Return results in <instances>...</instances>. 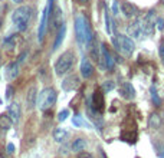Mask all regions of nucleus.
<instances>
[{
	"label": "nucleus",
	"mask_w": 164,
	"mask_h": 158,
	"mask_svg": "<svg viewBox=\"0 0 164 158\" xmlns=\"http://www.w3.org/2000/svg\"><path fill=\"white\" fill-rule=\"evenodd\" d=\"M6 151H7V154H14V144L9 142L7 147H6Z\"/></svg>",
	"instance_id": "32"
},
{
	"label": "nucleus",
	"mask_w": 164,
	"mask_h": 158,
	"mask_svg": "<svg viewBox=\"0 0 164 158\" xmlns=\"http://www.w3.org/2000/svg\"><path fill=\"white\" fill-rule=\"evenodd\" d=\"M161 125V119L157 114H151V117L148 118V128L151 129H158Z\"/></svg>",
	"instance_id": "22"
},
{
	"label": "nucleus",
	"mask_w": 164,
	"mask_h": 158,
	"mask_svg": "<svg viewBox=\"0 0 164 158\" xmlns=\"http://www.w3.org/2000/svg\"><path fill=\"white\" fill-rule=\"evenodd\" d=\"M79 3H86V2H88V0H78Z\"/></svg>",
	"instance_id": "38"
},
{
	"label": "nucleus",
	"mask_w": 164,
	"mask_h": 158,
	"mask_svg": "<svg viewBox=\"0 0 164 158\" xmlns=\"http://www.w3.org/2000/svg\"><path fill=\"white\" fill-rule=\"evenodd\" d=\"M118 92L124 99H133L135 96V91H134V86L130 82H121L120 88H118Z\"/></svg>",
	"instance_id": "9"
},
{
	"label": "nucleus",
	"mask_w": 164,
	"mask_h": 158,
	"mask_svg": "<svg viewBox=\"0 0 164 158\" xmlns=\"http://www.w3.org/2000/svg\"><path fill=\"white\" fill-rule=\"evenodd\" d=\"M158 53H160V56L164 59V39L160 42V47H158Z\"/></svg>",
	"instance_id": "33"
},
{
	"label": "nucleus",
	"mask_w": 164,
	"mask_h": 158,
	"mask_svg": "<svg viewBox=\"0 0 164 158\" xmlns=\"http://www.w3.org/2000/svg\"><path fill=\"white\" fill-rule=\"evenodd\" d=\"M74 63H75V53L72 51H66L65 53H62L58 57V61L55 63V74L58 75V76L68 74L72 69Z\"/></svg>",
	"instance_id": "3"
},
{
	"label": "nucleus",
	"mask_w": 164,
	"mask_h": 158,
	"mask_svg": "<svg viewBox=\"0 0 164 158\" xmlns=\"http://www.w3.org/2000/svg\"><path fill=\"white\" fill-rule=\"evenodd\" d=\"M75 32H76V39H78V42L81 45H89V42L94 39L88 20L82 14L75 17Z\"/></svg>",
	"instance_id": "1"
},
{
	"label": "nucleus",
	"mask_w": 164,
	"mask_h": 158,
	"mask_svg": "<svg viewBox=\"0 0 164 158\" xmlns=\"http://www.w3.org/2000/svg\"><path fill=\"white\" fill-rule=\"evenodd\" d=\"M156 25H157L158 30H163V29H164V19H163V17H158L157 22H156Z\"/></svg>",
	"instance_id": "30"
},
{
	"label": "nucleus",
	"mask_w": 164,
	"mask_h": 158,
	"mask_svg": "<svg viewBox=\"0 0 164 158\" xmlns=\"http://www.w3.org/2000/svg\"><path fill=\"white\" fill-rule=\"evenodd\" d=\"M151 98H153V101H154V104H156V106H160V105H161V99H160V96H158L157 91H156V88H151Z\"/></svg>",
	"instance_id": "27"
},
{
	"label": "nucleus",
	"mask_w": 164,
	"mask_h": 158,
	"mask_svg": "<svg viewBox=\"0 0 164 158\" xmlns=\"http://www.w3.org/2000/svg\"><path fill=\"white\" fill-rule=\"evenodd\" d=\"M7 112H9V118L12 119V124H17L20 119V105L17 102H12L7 106Z\"/></svg>",
	"instance_id": "12"
},
{
	"label": "nucleus",
	"mask_w": 164,
	"mask_h": 158,
	"mask_svg": "<svg viewBox=\"0 0 164 158\" xmlns=\"http://www.w3.org/2000/svg\"><path fill=\"white\" fill-rule=\"evenodd\" d=\"M23 0H13V3H16V4H19V3H22Z\"/></svg>",
	"instance_id": "37"
},
{
	"label": "nucleus",
	"mask_w": 164,
	"mask_h": 158,
	"mask_svg": "<svg viewBox=\"0 0 164 158\" xmlns=\"http://www.w3.org/2000/svg\"><path fill=\"white\" fill-rule=\"evenodd\" d=\"M2 25H3V20H2V19H0V29H2Z\"/></svg>",
	"instance_id": "39"
},
{
	"label": "nucleus",
	"mask_w": 164,
	"mask_h": 158,
	"mask_svg": "<svg viewBox=\"0 0 164 158\" xmlns=\"http://www.w3.org/2000/svg\"><path fill=\"white\" fill-rule=\"evenodd\" d=\"M71 148H72V151L74 152H81L86 148V141L84 139V138H76L75 141L72 142Z\"/></svg>",
	"instance_id": "20"
},
{
	"label": "nucleus",
	"mask_w": 164,
	"mask_h": 158,
	"mask_svg": "<svg viewBox=\"0 0 164 158\" xmlns=\"http://www.w3.org/2000/svg\"><path fill=\"white\" fill-rule=\"evenodd\" d=\"M38 102V89L36 86H32L29 91H27V95H26V104H27V108L32 109V108L36 105Z\"/></svg>",
	"instance_id": "16"
},
{
	"label": "nucleus",
	"mask_w": 164,
	"mask_h": 158,
	"mask_svg": "<svg viewBox=\"0 0 164 158\" xmlns=\"http://www.w3.org/2000/svg\"><path fill=\"white\" fill-rule=\"evenodd\" d=\"M156 26V12L150 10L145 16L141 19V27H143V33L144 35H150L154 30Z\"/></svg>",
	"instance_id": "6"
},
{
	"label": "nucleus",
	"mask_w": 164,
	"mask_h": 158,
	"mask_svg": "<svg viewBox=\"0 0 164 158\" xmlns=\"http://www.w3.org/2000/svg\"><path fill=\"white\" fill-rule=\"evenodd\" d=\"M65 33H66V26L65 25H62L59 32H58V35H56V41H55V43H53V51H56V49L62 45L63 39H65Z\"/></svg>",
	"instance_id": "18"
},
{
	"label": "nucleus",
	"mask_w": 164,
	"mask_h": 158,
	"mask_svg": "<svg viewBox=\"0 0 164 158\" xmlns=\"http://www.w3.org/2000/svg\"><path fill=\"white\" fill-rule=\"evenodd\" d=\"M163 3H164V0H163Z\"/></svg>",
	"instance_id": "40"
},
{
	"label": "nucleus",
	"mask_w": 164,
	"mask_h": 158,
	"mask_svg": "<svg viewBox=\"0 0 164 158\" xmlns=\"http://www.w3.org/2000/svg\"><path fill=\"white\" fill-rule=\"evenodd\" d=\"M112 12H114V14H118L120 13V7H118V2H114L112 3Z\"/></svg>",
	"instance_id": "34"
},
{
	"label": "nucleus",
	"mask_w": 164,
	"mask_h": 158,
	"mask_svg": "<svg viewBox=\"0 0 164 158\" xmlns=\"http://www.w3.org/2000/svg\"><path fill=\"white\" fill-rule=\"evenodd\" d=\"M16 43H17V36L16 35H10L4 39V47L6 49H14L16 47Z\"/></svg>",
	"instance_id": "24"
},
{
	"label": "nucleus",
	"mask_w": 164,
	"mask_h": 158,
	"mask_svg": "<svg viewBox=\"0 0 164 158\" xmlns=\"http://www.w3.org/2000/svg\"><path fill=\"white\" fill-rule=\"evenodd\" d=\"M81 75L84 79H89L94 75V66L86 57H84L81 62Z\"/></svg>",
	"instance_id": "15"
},
{
	"label": "nucleus",
	"mask_w": 164,
	"mask_h": 158,
	"mask_svg": "<svg viewBox=\"0 0 164 158\" xmlns=\"http://www.w3.org/2000/svg\"><path fill=\"white\" fill-rule=\"evenodd\" d=\"M92 105L95 106V111L102 112L105 108V101H104V94L101 89H95L92 95Z\"/></svg>",
	"instance_id": "10"
},
{
	"label": "nucleus",
	"mask_w": 164,
	"mask_h": 158,
	"mask_svg": "<svg viewBox=\"0 0 164 158\" xmlns=\"http://www.w3.org/2000/svg\"><path fill=\"white\" fill-rule=\"evenodd\" d=\"M79 86V78L76 75H71L62 82V89L63 91H74Z\"/></svg>",
	"instance_id": "14"
},
{
	"label": "nucleus",
	"mask_w": 164,
	"mask_h": 158,
	"mask_svg": "<svg viewBox=\"0 0 164 158\" xmlns=\"http://www.w3.org/2000/svg\"><path fill=\"white\" fill-rule=\"evenodd\" d=\"M19 74H20V63H19L17 61L12 62L10 65H7V68H6V78L9 79V81L16 79V78L19 76Z\"/></svg>",
	"instance_id": "13"
},
{
	"label": "nucleus",
	"mask_w": 164,
	"mask_h": 158,
	"mask_svg": "<svg viewBox=\"0 0 164 158\" xmlns=\"http://www.w3.org/2000/svg\"><path fill=\"white\" fill-rule=\"evenodd\" d=\"M68 131L66 129H63V128H56L53 131V139L56 142H63L68 138Z\"/></svg>",
	"instance_id": "19"
},
{
	"label": "nucleus",
	"mask_w": 164,
	"mask_h": 158,
	"mask_svg": "<svg viewBox=\"0 0 164 158\" xmlns=\"http://www.w3.org/2000/svg\"><path fill=\"white\" fill-rule=\"evenodd\" d=\"M112 42H114V45H115L117 51H121L125 55H131L134 52V47H135L134 41L131 37L127 36V35H117V39L114 37Z\"/></svg>",
	"instance_id": "5"
},
{
	"label": "nucleus",
	"mask_w": 164,
	"mask_h": 158,
	"mask_svg": "<svg viewBox=\"0 0 164 158\" xmlns=\"http://www.w3.org/2000/svg\"><path fill=\"white\" fill-rule=\"evenodd\" d=\"M68 117H69V109H63V111H61V112L58 114V121L63 122Z\"/></svg>",
	"instance_id": "29"
},
{
	"label": "nucleus",
	"mask_w": 164,
	"mask_h": 158,
	"mask_svg": "<svg viewBox=\"0 0 164 158\" xmlns=\"http://www.w3.org/2000/svg\"><path fill=\"white\" fill-rule=\"evenodd\" d=\"M99 65H101V68H107L109 71H112V68H114L112 56H111L108 47H107L105 45L101 46V59H99Z\"/></svg>",
	"instance_id": "7"
},
{
	"label": "nucleus",
	"mask_w": 164,
	"mask_h": 158,
	"mask_svg": "<svg viewBox=\"0 0 164 158\" xmlns=\"http://www.w3.org/2000/svg\"><path fill=\"white\" fill-rule=\"evenodd\" d=\"M12 95H13V88H12V86H7V89H6V98L9 99Z\"/></svg>",
	"instance_id": "36"
},
{
	"label": "nucleus",
	"mask_w": 164,
	"mask_h": 158,
	"mask_svg": "<svg viewBox=\"0 0 164 158\" xmlns=\"http://www.w3.org/2000/svg\"><path fill=\"white\" fill-rule=\"evenodd\" d=\"M72 124L75 125V127H84V125H88L85 119H84L82 117H79V115H75V117L72 118Z\"/></svg>",
	"instance_id": "25"
},
{
	"label": "nucleus",
	"mask_w": 164,
	"mask_h": 158,
	"mask_svg": "<svg viewBox=\"0 0 164 158\" xmlns=\"http://www.w3.org/2000/svg\"><path fill=\"white\" fill-rule=\"evenodd\" d=\"M115 88V84L114 81H105L102 84V92H111Z\"/></svg>",
	"instance_id": "26"
},
{
	"label": "nucleus",
	"mask_w": 164,
	"mask_h": 158,
	"mask_svg": "<svg viewBox=\"0 0 164 158\" xmlns=\"http://www.w3.org/2000/svg\"><path fill=\"white\" fill-rule=\"evenodd\" d=\"M51 17V12H49V7H45L43 13H42V19H41V25H39V32H38V39L39 42L43 41V36L46 33V26H48V20Z\"/></svg>",
	"instance_id": "8"
},
{
	"label": "nucleus",
	"mask_w": 164,
	"mask_h": 158,
	"mask_svg": "<svg viewBox=\"0 0 164 158\" xmlns=\"http://www.w3.org/2000/svg\"><path fill=\"white\" fill-rule=\"evenodd\" d=\"M58 99V95L53 88H45L43 91L39 94L38 96V106L42 111H46L49 108H52Z\"/></svg>",
	"instance_id": "4"
},
{
	"label": "nucleus",
	"mask_w": 164,
	"mask_h": 158,
	"mask_svg": "<svg viewBox=\"0 0 164 158\" xmlns=\"http://www.w3.org/2000/svg\"><path fill=\"white\" fill-rule=\"evenodd\" d=\"M121 10H123L124 16L128 17V19H133V17H135V14H137L135 6H134V4H131V3H127V2L121 3Z\"/></svg>",
	"instance_id": "17"
},
{
	"label": "nucleus",
	"mask_w": 164,
	"mask_h": 158,
	"mask_svg": "<svg viewBox=\"0 0 164 158\" xmlns=\"http://www.w3.org/2000/svg\"><path fill=\"white\" fill-rule=\"evenodd\" d=\"M105 29H107V32H108V35L112 33V29H111V19H109L108 10L105 12Z\"/></svg>",
	"instance_id": "28"
},
{
	"label": "nucleus",
	"mask_w": 164,
	"mask_h": 158,
	"mask_svg": "<svg viewBox=\"0 0 164 158\" xmlns=\"http://www.w3.org/2000/svg\"><path fill=\"white\" fill-rule=\"evenodd\" d=\"M32 7L30 6H20L17 7L16 10L12 14V22L17 27V30L25 32L29 26V22L32 19Z\"/></svg>",
	"instance_id": "2"
},
{
	"label": "nucleus",
	"mask_w": 164,
	"mask_h": 158,
	"mask_svg": "<svg viewBox=\"0 0 164 158\" xmlns=\"http://www.w3.org/2000/svg\"><path fill=\"white\" fill-rule=\"evenodd\" d=\"M76 158H92V155L86 151H81V152H78V157Z\"/></svg>",
	"instance_id": "31"
},
{
	"label": "nucleus",
	"mask_w": 164,
	"mask_h": 158,
	"mask_svg": "<svg viewBox=\"0 0 164 158\" xmlns=\"http://www.w3.org/2000/svg\"><path fill=\"white\" fill-rule=\"evenodd\" d=\"M127 32H128V33H130L133 37H135V39L141 37V35H143V27H141V17H137L135 20H134L133 23L130 25V26L127 27Z\"/></svg>",
	"instance_id": "11"
},
{
	"label": "nucleus",
	"mask_w": 164,
	"mask_h": 158,
	"mask_svg": "<svg viewBox=\"0 0 164 158\" xmlns=\"http://www.w3.org/2000/svg\"><path fill=\"white\" fill-rule=\"evenodd\" d=\"M27 56V52H23V53H20L19 55V57H17V62H19V63H23L25 62V57Z\"/></svg>",
	"instance_id": "35"
},
{
	"label": "nucleus",
	"mask_w": 164,
	"mask_h": 158,
	"mask_svg": "<svg viewBox=\"0 0 164 158\" xmlns=\"http://www.w3.org/2000/svg\"><path fill=\"white\" fill-rule=\"evenodd\" d=\"M51 17H52V23H53V27L56 29V27H61L62 25V12H61V9H56V10L53 12V13L51 14ZM49 17V19H51Z\"/></svg>",
	"instance_id": "21"
},
{
	"label": "nucleus",
	"mask_w": 164,
	"mask_h": 158,
	"mask_svg": "<svg viewBox=\"0 0 164 158\" xmlns=\"http://www.w3.org/2000/svg\"><path fill=\"white\" fill-rule=\"evenodd\" d=\"M12 127V119L7 115H0V129H3V131H7V129H10Z\"/></svg>",
	"instance_id": "23"
}]
</instances>
